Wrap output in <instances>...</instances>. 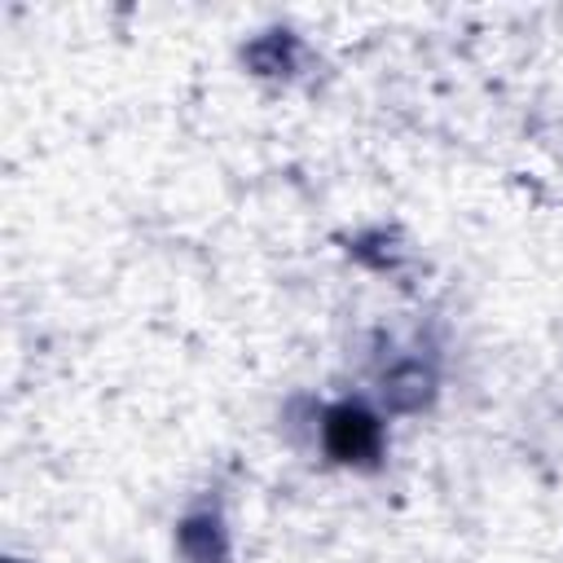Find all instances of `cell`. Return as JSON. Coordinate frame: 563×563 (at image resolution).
<instances>
[{
	"mask_svg": "<svg viewBox=\"0 0 563 563\" xmlns=\"http://www.w3.org/2000/svg\"><path fill=\"white\" fill-rule=\"evenodd\" d=\"M378 391L387 400V409L396 413H418L431 405L435 396V365L422 356H400L378 374Z\"/></svg>",
	"mask_w": 563,
	"mask_h": 563,
	"instance_id": "3957f363",
	"label": "cell"
},
{
	"mask_svg": "<svg viewBox=\"0 0 563 563\" xmlns=\"http://www.w3.org/2000/svg\"><path fill=\"white\" fill-rule=\"evenodd\" d=\"M299 57H303V44L290 31H268L246 44V62L255 66V75H290Z\"/></svg>",
	"mask_w": 563,
	"mask_h": 563,
	"instance_id": "277c9868",
	"label": "cell"
},
{
	"mask_svg": "<svg viewBox=\"0 0 563 563\" xmlns=\"http://www.w3.org/2000/svg\"><path fill=\"white\" fill-rule=\"evenodd\" d=\"M176 550L185 563H229L233 545H229V528H224L220 506L185 510V519L176 523Z\"/></svg>",
	"mask_w": 563,
	"mask_h": 563,
	"instance_id": "7a4b0ae2",
	"label": "cell"
},
{
	"mask_svg": "<svg viewBox=\"0 0 563 563\" xmlns=\"http://www.w3.org/2000/svg\"><path fill=\"white\" fill-rule=\"evenodd\" d=\"M321 444L343 466H369L383 453V422L361 400H343L321 418Z\"/></svg>",
	"mask_w": 563,
	"mask_h": 563,
	"instance_id": "6da1fadb",
	"label": "cell"
}]
</instances>
